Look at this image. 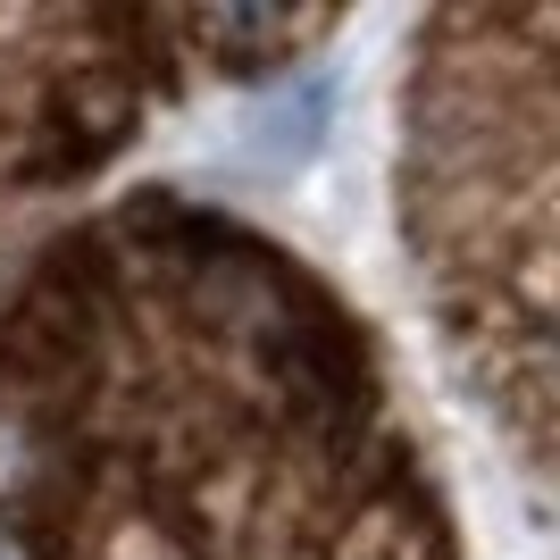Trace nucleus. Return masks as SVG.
Here are the masks:
<instances>
[{
  "label": "nucleus",
  "instance_id": "7ed1b4c3",
  "mask_svg": "<svg viewBox=\"0 0 560 560\" xmlns=\"http://www.w3.org/2000/svg\"><path fill=\"white\" fill-rule=\"evenodd\" d=\"M335 9H0V192L84 185L176 93L284 75Z\"/></svg>",
  "mask_w": 560,
  "mask_h": 560
},
{
  "label": "nucleus",
  "instance_id": "f03ea898",
  "mask_svg": "<svg viewBox=\"0 0 560 560\" xmlns=\"http://www.w3.org/2000/svg\"><path fill=\"white\" fill-rule=\"evenodd\" d=\"M560 9H435L401 84V243L518 477H552Z\"/></svg>",
  "mask_w": 560,
  "mask_h": 560
},
{
  "label": "nucleus",
  "instance_id": "f257e3e1",
  "mask_svg": "<svg viewBox=\"0 0 560 560\" xmlns=\"http://www.w3.org/2000/svg\"><path fill=\"white\" fill-rule=\"evenodd\" d=\"M9 560H460L369 318L192 192L0 268Z\"/></svg>",
  "mask_w": 560,
  "mask_h": 560
}]
</instances>
